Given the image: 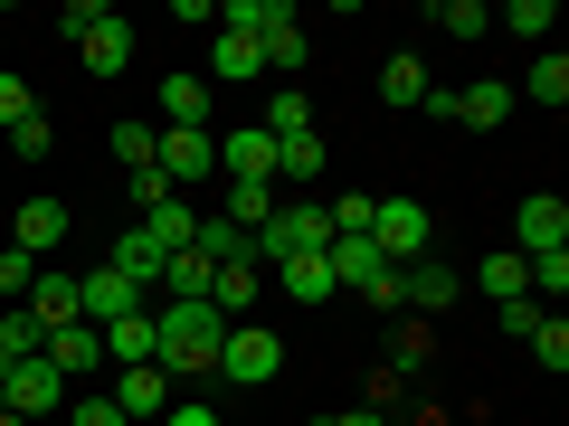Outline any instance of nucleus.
I'll list each match as a JSON object with an SVG mask.
<instances>
[{
	"label": "nucleus",
	"mask_w": 569,
	"mask_h": 426,
	"mask_svg": "<svg viewBox=\"0 0 569 426\" xmlns=\"http://www.w3.org/2000/svg\"><path fill=\"white\" fill-rule=\"evenodd\" d=\"M152 332H162V351H152V361H162L171 379H200V369H219L228 323H219L209 304H152Z\"/></svg>",
	"instance_id": "1"
},
{
	"label": "nucleus",
	"mask_w": 569,
	"mask_h": 426,
	"mask_svg": "<svg viewBox=\"0 0 569 426\" xmlns=\"http://www.w3.org/2000/svg\"><path fill=\"white\" fill-rule=\"evenodd\" d=\"M323 246H332V219H323V209H313V200H276V219H266L257 227V237H247V265H257V256H323Z\"/></svg>",
	"instance_id": "2"
},
{
	"label": "nucleus",
	"mask_w": 569,
	"mask_h": 426,
	"mask_svg": "<svg viewBox=\"0 0 569 426\" xmlns=\"http://www.w3.org/2000/svg\"><path fill=\"white\" fill-rule=\"evenodd\" d=\"M67 29H77V67H86L96 85L133 67V29H123L114 10H96V0H77V10H67Z\"/></svg>",
	"instance_id": "3"
},
{
	"label": "nucleus",
	"mask_w": 569,
	"mask_h": 426,
	"mask_svg": "<svg viewBox=\"0 0 569 426\" xmlns=\"http://www.w3.org/2000/svg\"><path fill=\"white\" fill-rule=\"evenodd\" d=\"M219 379L228 388H266V379H284V342L266 323H228V342H219Z\"/></svg>",
	"instance_id": "4"
},
{
	"label": "nucleus",
	"mask_w": 569,
	"mask_h": 426,
	"mask_svg": "<svg viewBox=\"0 0 569 426\" xmlns=\"http://www.w3.org/2000/svg\"><path fill=\"white\" fill-rule=\"evenodd\" d=\"M370 246H380L389 265H418L427 246H437V219H427L418 200H370Z\"/></svg>",
	"instance_id": "5"
},
{
	"label": "nucleus",
	"mask_w": 569,
	"mask_h": 426,
	"mask_svg": "<svg viewBox=\"0 0 569 426\" xmlns=\"http://www.w3.org/2000/svg\"><path fill=\"white\" fill-rule=\"evenodd\" d=\"M104 398L123 407V426H162V407L181 398V379H171L162 361H133V369H114V388H104Z\"/></svg>",
	"instance_id": "6"
},
{
	"label": "nucleus",
	"mask_w": 569,
	"mask_h": 426,
	"mask_svg": "<svg viewBox=\"0 0 569 426\" xmlns=\"http://www.w3.org/2000/svg\"><path fill=\"white\" fill-rule=\"evenodd\" d=\"M152 171H162L171 190L181 181H219V133H162V123H152Z\"/></svg>",
	"instance_id": "7"
},
{
	"label": "nucleus",
	"mask_w": 569,
	"mask_h": 426,
	"mask_svg": "<svg viewBox=\"0 0 569 426\" xmlns=\"http://www.w3.org/2000/svg\"><path fill=\"white\" fill-rule=\"evenodd\" d=\"M512 256H569V209L550 200V190H531V200L512 209Z\"/></svg>",
	"instance_id": "8"
},
{
	"label": "nucleus",
	"mask_w": 569,
	"mask_h": 426,
	"mask_svg": "<svg viewBox=\"0 0 569 426\" xmlns=\"http://www.w3.org/2000/svg\"><path fill=\"white\" fill-rule=\"evenodd\" d=\"M219 181H266V190H276V133H266V123L219 133Z\"/></svg>",
	"instance_id": "9"
},
{
	"label": "nucleus",
	"mask_w": 569,
	"mask_h": 426,
	"mask_svg": "<svg viewBox=\"0 0 569 426\" xmlns=\"http://www.w3.org/2000/svg\"><path fill=\"white\" fill-rule=\"evenodd\" d=\"M77 313H86V323H123V313H152V304H142V294H133V284H123L114 275V265H86V275H77Z\"/></svg>",
	"instance_id": "10"
},
{
	"label": "nucleus",
	"mask_w": 569,
	"mask_h": 426,
	"mask_svg": "<svg viewBox=\"0 0 569 426\" xmlns=\"http://www.w3.org/2000/svg\"><path fill=\"white\" fill-rule=\"evenodd\" d=\"M0 407H10V417H29V426H39L48 407H67V379H58V369L39 361V351H29V361H10V398H0Z\"/></svg>",
	"instance_id": "11"
},
{
	"label": "nucleus",
	"mask_w": 569,
	"mask_h": 426,
	"mask_svg": "<svg viewBox=\"0 0 569 426\" xmlns=\"http://www.w3.org/2000/svg\"><path fill=\"white\" fill-rule=\"evenodd\" d=\"M39 361L58 369L67 388H77V379H96V369H104V332H96V323H67V332H48V351H39Z\"/></svg>",
	"instance_id": "12"
},
{
	"label": "nucleus",
	"mask_w": 569,
	"mask_h": 426,
	"mask_svg": "<svg viewBox=\"0 0 569 426\" xmlns=\"http://www.w3.org/2000/svg\"><path fill=\"white\" fill-rule=\"evenodd\" d=\"M162 133H209V114H219V104H209V77H162Z\"/></svg>",
	"instance_id": "13"
},
{
	"label": "nucleus",
	"mask_w": 569,
	"mask_h": 426,
	"mask_svg": "<svg viewBox=\"0 0 569 426\" xmlns=\"http://www.w3.org/2000/svg\"><path fill=\"white\" fill-rule=\"evenodd\" d=\"M67 227H77V219H67V200H20V237H10V246L48 265V256L67 246Z\"/></svg>",
	"instance_id": "14"
},
{
	"label": "nucleus",
	"mask_w": 569,
	"mask_h": 426,
	"mask_svg": "<svg viewBox=\"0 0 569 426\" xmlns=\"http://www.w3.org/2000/svg\"><path fill=\"white\" fill-rule=\"evenodd\" d=\"M257 77H266V48L247 29H219L209 39V85H257Z\"/></svg>",
	"instance_id": "15"
},
{
	"label": "nucleus",
	"mask_w": 569,
	"mask_h": 426,
	"mask_svg": "<svg viewBox=\"0 0 569 426\" xmlns=\"http://www.w3.org/2000/svg\"><path fill=\"white\" fill-rule=\"evenodd\" d=\"M257 284H266V275H257L247 256L219 265V275H209V313H219V323H257Z\"/></svg>",
	"instance_id": "16"
},
{
	"label": "nucleus",
	"mask_w": 569,
	"mask_h": 426,
	"mask_svg": "<svg viewBox=\"0 0 569 426\" xmlns=\"http://www.w3.org/2000/svg\"><path fill=\"white\" fill-rule=\"evenodd\" d=\"M29 323H39V332H67V323H86V313H77V275L39 265V284H29Z\"/></svg>",
	"instance_id": "17"
},
{
	"label": "nucleus",
	"mask_w": 569,
	"mask_h": 426,
	"mask_svg": "<svg viewBox=\"0 0 569 426\" xmlns=\"http://www.w3.org/2000/svg\"><path fill=\"white\" fill-rule=\"evenodd\" d=\"M399 304H408V313H447V304H456V265H437V256L399 265Z\"/></svg>",
	"instance_id": "18"
},
{
	"label": "nucleus",
	"mask_w": 569,
	"mask_h": 426,
	"mask_svg": "<svg viewBox=\"0 0 569 426\" xmlns=\"http://www.w3.org/2000/svg\"><path fill=\"white\" fill-rule=\"evenodd\" d=\"M512 104H522V95H512L503 77H485V85H456V114H447V123H475V133H493Z\"/></svg>",
	"instance_id": "19"
},
{
	"label": "nucleus",
	"mask_w": 569,
	"mask_h": 426,
	"mask_svg": "<svg viewBox=\"0 0 569 426\" xmlns=\"http://www.w3.org/2000/svg\"><path fill=\"white\" fill-rule=\"evenodd\" d=\"M142 237H152V246H171V256H181V246H190V227H200V209H190L181 200V190H171V200H152V209H142Z\"/></svg>",
	"instance_id": "20"
},
{
	"label": "nucleus",
	"mask_w": 569,
	"mask_h": 426,
	"mask_svg": "<svg viewBox=\"0 0 569 426\" xmlns=\"http://www.w3.org/2000/svg\"><path fill=\"white\" fill-rule=\"evenodd\" d=\"M152 351H162V332H152V313H123V323H104V361H114V369L152 361Z\"/></svg>",
	"instance_id": "21"
},
{
	"label": "nucleus",
	"mask_w": 569,
	"mask_h": 426,
	"mask_svg": "<svg viewBox=\"0 0 569 426\" xmlns=\"http://www.w3.org/2000/svg\"><path fill=\"white\" fill-rule=\"evenodd\" d=\"M247 123H266L276 142H284V133H313V95H305V85H276V95H266Z\"/></svg>",
	"instance_id": "22"
},
{
	"label": "nucleus",
	"mask_w": 569,
	"mask_h": 426,
	"mask_svg": "<svg viewBox=\"0 0 569 426\" xmlns=\"http://www.w3.org/2000/svg\"><path fill=\"white\" fill-rule=\"evenodd\" d=\"M276 284H284V294H295V304H332V294H342L323 256H284V265H276Z\"/></svg>",
	"instance_id": "23"
},
{
	"label": "nucleus",
	"mask_w": 569,
	"mask_h": 426,
	"mask_svg": "<svg viewBox=\"0 0 569 426\" xmlns=\"http://www.w3.org/2000/svg\"><path fill=\"white\" fill-rule=\"evenodd\" d=\"M219 219L238 227V237H257V227L276 219V190H266V181H228V209H219Z\"/></svg>",
	"instance_id": "24"
},
{
	"label": "nucleus",
	"mask_w": 569,
	"mask_h": 426,
	"mask_svg": "<svg viewBox=\"0 0 569 426\" xmlns=\"http://www.w3.org/2000/svg\"><path fill=\"white\" fill-rule=\"evenodd\" d=\"M512 95H531V104H569V58H560V48H541V58H531V77L512 85Z\"/></svg>",
	"instance_id": "25"
},
{
	"label": "nucleus",
	"mask_w": 569,
	"mask_h": 426,
	"mask_svg": "<svg viewBox=\"0 0 569 426\" xmlns=\"http://www.w3.org/2000/svg\"><path fill=\"white\" fill-rule=\"evenodd\" d=\"M276 181H323V133H284L276 142Z\"/></svg>",
	"instance_id": "26"
},
{
	"label": "nucleus",
	"mask_w": 569,
	"mask_h": 426,
	"mask_svg": "<svg viewBox=\"0 0 569 426\" xmlns=\"http://www.w3.org/2000/svg\"><path fill=\"white\" fill-rule=\"evenodd\" d=\"M475 284H485L493 304H522V294H531V265L522 256H485V265H475Z\"/></svg>",
	"instance_id": "27"
},
{
	"label": "nucleus",
	"mask_w": 569,
	"mask_h": 426,
	"mask_svg": "<svg viewBox=\"0 0 569 426\" xmlns=\"http://www.w3.org/2000/svg\"><path fill=\"white\" fill-rule=\"evenodd\" d=\"M190 256H209V265H238V256H247V237H238V227L219 219V209H209V219L190 227Z\"/></svg>",
	"instance_id": "28"
},
{
	"label": "nucleus",
	"mask_w": 569,
	"mask_h": 426,
	"mask_svg": "<svg viewBox=\"0 0 569 426\" xmlns=\"http://www.w3.org/2000/svg\"><path fill=\"white\" fill-rule=\"evenodd\" d=\"M493 29H503V39H550V0H512V10H493Z\"/></svg>",
	"instance_id": "29"
},
{
	"label": "nucleus",
	"mask_w": 569,
	"mask_h": 426,
	"mask_svg": "<svg viewBox=\"0 0 569 426\" xmlns=\"http://www.w3.org/2000/svg\"><path fill=\"white\" fill-rule=\"evenodd\" d=\"M380 95H389V104H427V67H418V58H389V67H380Z\"/></svg>",
	"instance_id": "30"
},
{
	"label": "nucleus",
	"mask_w": 569,
	"mask_h": 426,
	"mask_svg": "<svg viewBox=\"0 0 569 426\" xmlns=\"http://www.w3.org/2000/svg\"><path fill=\"white\" fill-rule=\"evenodd\" d=\"M437 29H447V39H493V10H485V0H447Z\"/></svg>",
	"instance_id": "31"
},
{
	"label": "nucleus",
	"mask_w": 569,
	"mask_h": 426,
	"mask_svg": "<svg viewBox=\"0 0 569 426\" xmlns=\"http://www.w3.org/2000/svg\"><path fill=\"white\" fill-rule=\"evenodd\" d=\"M114 162H123V181H133V171H152V123H114Z\"/></svg>",
	"instance_id": "32"
},
{
	"label": "nucleus",
	"mask_w": 569,
	"mask_h": 426,
	"mask_svg": "<svg viewBox=\"0 0 569 426\" xmlns=\"http://www.w3.org/2000/svg\"><path fill=\"white\" fill-rule=\"evenodd\" d=\"M522 351H531V361H541V369H550V379H560V369H569V323H560V313H550V323H541V332H531V342H522Z\"/></svg>",
	"instance_id": "33"
},
{
	"label": "nucleus",
	"mask_w": 569,
	"mask_h": 426,
	"mask_svg": "<svg viewBox=\"0 0 569 426\" xmlns=\"http://www.w3.org/2000/svg\"><path fill=\"white\" fill-rule=\"evenodd\" d=\"M29 284H39V256L10 246V256H0V304H29Z\"/></svg>",
	"instance_id": "34"
},
{
	"label": "nucleus",
	"mask_w": 569,
	"mask_h": 426,
	"mask_svg": "<svg viewBox=\"0 0 569 426\" xmlns=\"http://www.w3.org/2000/svg\"><path fill=\"white\" fill-rule=\"evenodd\" d=\"M67 426H123V407H114V398H104V388H86V398H77V407H67Z\"/></svg>",
	"instance_id": "35"
},
{
	"label": "nucleus",
	"mask_w": 569,
	"mask_h": 426,
	"mask_svg": "<svg viewBox=\"0 0 569 426\" xmlns=\"http://www.w3.org/2000/svg\"><path fill=\"white\" fill-rule=\"evenodd\" d=\"M29 114H39V95H29L20 77H0V133H10V123H29Z\"/></svg>",
	"instance_id": "36"
},
{
	"label": "nucleus",
	"mask_w": 569,
	"mask_h": 426,
	"mask_svg": "<svg viewBox=\"0 0 569 426\" xmlns=\"http://www.w3.org/2000/svg\"><path fill=\"white\" fill-rule=\"evenodd\" d=\"M10 152H20V162H48V114H29V123H10Z\"/></svg>",
	"instance_id": "37"
},
{
	"label": "nucleus",
	"mask_w": 569,
	"mask_h": 426,
	"mask_svg": "<svg viewBox=\"0 0 569 426\" xmlns=\"http://www.w3.org/2000/svg\"><path fill=\"white\" fill-rule=\"evenodd\" d=\"M541 323H550V304H531V294H522V304H503V332H522V342H531Z\"/></svg>",
	"instance_id": "38"
},
{
	"label": "nucleus",
	"mask_w": 569,
	"mask_h": 426,
	"mask_svg": "<svg viewBox=\"0 0 569 426\" xmlns=\"http://www.w3.org/2000/svg\"><path fill=\"white\" fill-rule=\"evenodd\" d=\"M162 426H219V407H190V398H171V407H162Z\"/></svg>",
	"instance_id": "39"
},
{
	"label": "nucleus",
	"mask_w": 569,
	"mask_h": 426,
	"mask_svg": "<svg viewBox=\"0 0 569 426\" xmlns=\"http://www.w3.org/2000/svg\"><path fill=\"white\" fill-rule=\"evenodd\" d=\"M323 426H389L380 407H342V417H323Z\"/></svg>",
	"instance_id": "40"
},
{
	"label": "nucleus",
	"mask_w": 569,
	"mask_h": 426,
	"mask_svg": "<svg viewBox=\"0 0 569 426\" xmlns=\"http://www.w3.org/2000/svg\"><path fill=\"white\" fill-rule=\"evenodd\" d=\"M0 398H10V361H0Z\"/></svg>",
	"instance_id": "41"
},
{
	"label": "nucleus",
	"mask_w": 569,
	"mask_h": 426,
	"mask_svg": "<svg viewBox=\"0 0 569 426\" xmlns=\"http://www.w3.org/2000/svg\"><path fill=\"white\" fill-rule=\"evenodd\" d=\"M0 426H29V417H10V407H0Z\"/></svg>",
	"instance_id": "42"
}]
</instances>
